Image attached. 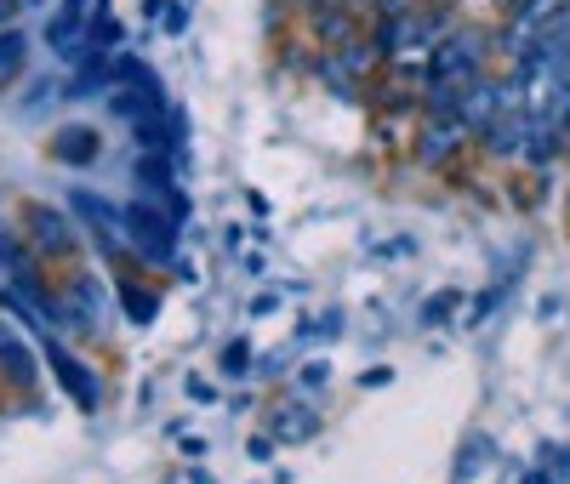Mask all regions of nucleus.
<instances>
[{"label":"nucleus","instance_id":"9","mask_svg":"<svg viewBox=\"0 0 570 484\" xmlns=\"http://www.w3.org/2000/svg\"><path fill=\"white\" fill-rule=\"evenodd\" d=\"M456 23H462V18H456V0H416V12H411V40H405V46H411L416 58H428ZM411 52H405V58H411Z\"/></svg>","mask_w":570,"mask_h":484},{"label":"nucleus","instance_id":"21","mask_svg":"<svg viewBox=\"0 0 570 484\" xmlns=\"http://www.w3.org/2000/svg\"><path fill=\"white\" fill-rule=\"evenodd\" d=\"M188 394H195L200 405H212V399H217V394H212V382H200V376H188Z\"/></svg>","mask_w":570,"mask_h":484},{"label":"nucleus","instance_id":"13","mask_svg":"<svg viewBox=\"0 0 570 484\" xmlns=\"http://www.w3.org/2000/svg\"><path fill=\"white\" fill-rule=\"evenodd\" d=\"M274 439H285V445H297V439H308V433L320 427V416L314 411H303V405H285V411H274Z\"/></svg>","mask_w":570,"mask_h":484},{"label":"nucleus","instance_id":"14","mask_svg":"<svg viewBox=\"0 0 570 484\" xmlns=\"http://www.w3.org/2000/svg\"><path fill=\"white\" fill-rule=\"evenodd\" d=\"M120 308H126L131 325H149L155 308H160V297H155V290H142L137 279H120Z\"/></svg>","mask_w":570,"mask_h":484},{"label":"nucleus","instance_id":"22","mask_svg":"<svg viewBox=\"0 0 570 484\" xmlns=\"http://www.w3.org/2000/svg\"><path fill=\"white\" fill-rule=\"evenodd\" d=\"M389 376H394V371H365V376H360V387H389Z\"/></svg>","mask_w":570,"mask_h":484},{"label":"nucleus","instance_id":"8","mask_svg":"<svg viewBox=\"0 0 570 484\" xmlns=\"http://www.w3.org/2000/svg\"><path fill=\"white\" fill-rule=\"evenodd\" d=\"M0 382L18 387V394H35V382H40V359H35V343L0 319Z\"/></svg>","mask_w":570,"mask_h":484},{"label":"nucleus","instance_id":"6","mask_svg":"<svg viewBox=\"0 0 570 484\" xmlns=\"http://www.w3.org/2000/svg\"><path fill=\"white\" fill-rule=\"evenodd\" d=\"M63 314H69V330H80V336H104L109 330V303H104V285H98V274H91V268L69 274Z\"/></svg>","mask_w":570,"mask_h":484},{"label":"nucleus","instance_id":"12","mask_svg":"<svg viewBox=\"0 0 570 484\" xmlns=\"http://www.w3.org/2000/svg\"><path fill=\"white\" fill-rule=\"evenodd\" d=\"M29 46H35V40H29L18 23H12V29H0V91H7V86L29 69Z\"/></svg>","mask_w":570,"mask_h":484},{"label":"nucleus","instance_id":"5","mask_svg":"<svg viewBox=\"0 0 570 484\" xmlns=\"http://www.w3.org/2000/svg\"><path fill=\"white\" fill-rule=\"evenodd\" d=\"M23 223H29V246L40 251V263H75L80 257V228L58 211V206H29L23 211Z\"/></svg>","mask_w":570,"mask_h":484},{"label":"nucleus","instance_id":"3","mask_svg":"<svg viewBox=\"0 0 570 484\" xmlns=\"http://www.w3.org/2000/svg\"><path fill=\"white\" fill-rule=\"evenodd\" d=\"M126 239H131V251L142 263H171V251H177V217L149 206V200H131L126 206Z\"/></svg>","mask_w":570,"mask_h":484},{"label":"nucleus","instance_id":"10","mask_svg":"<svg viewBox=\"0 0 570 484\" xmlns=\"http://www.w3.org/2000/svg\"><path fill=\"white\" fill-rule=\"evenodd\" d=\"M462 142H468V126H462V120H422V131H416V160L440 171L445 160L462 155Z\"/></svg>","mask_w":570,"mask_h":484},{"label":"nucleus","instance_id":"2","mask_svg":"<svg viewBox=\"0 0 570 484\" xmlns=\"http://www.w3.org/2000/svg\"><path fill=\"white\" fill-rule=\"evenodd\" d=\"M109 7L104 0H58L52 12H46V23H40V40L52 46V58L58 63H69L75 69V58H80V40H86V29L98 23Z\"/></svg>","mask_w":570,"mask_h":484},{"label":"nucleus","instance_id":"20","mask_svg":"<svg viewBox=\"0 0 570 484\" xmlns=\"http://www.w3.org/2000/svg\"><path fill=\"white\" fill-rule=\"evenodd\" d=\"M188 29V7H166V34H183Z\"/></svg>","mask_w":570,"mask_h":484},{"label":"nucleus","instance_id":"11","mask_svg":"<svg viewBox=\"0 0 570 484\" xmlns=\"http://www.w3.org/2000/svg\"><path fill=\"white\" fill-rule=\"evenodd\" d=\"M46 149H52L58 166H91V160L104 155V137L91 131V126H63L52 142H46Z\"/></svg>","mask_w":570,"mask_h":484},{"label":"nucleus","instance_id":"4","mask_svg":"<svg viewBox=\"0 0 570 484\" xmlns=\"http://www.w3.org/2000/svg\"><path fill=\"white\" fill-rule=\"evenodd\" d=\"M40 354H46L52 376L69 387V399H75L80 411H98V405H104V382H98V371H91L75 348H63V330H46V336H40Z\"/></svg>","mask_w":570,"mask_h":484},{"label":"nucleus","instance_id":"24","mask_svg":"<svg viewBox=\"0 0 570 484\" xmlns=\"http://www.w3.org/2000/svg\"><path fill=\"white\" fill-rule=\"evenodd\" d=\"M348 7H360V12H371V7H376V0H348Z\"/></svg>","mask_w":570,"mask_h":484},{"label":"nucleus","instance_id":"18","mask_svg":"<svg viewBox=\"0 0 570 484\" xmlns=\"http://www.w3.org/2000/svg\"><path fill=\"white\" fill-rule=\"evenodd\" d=\"M325 376H331L325 359H308V365H303V387H325Z\"/></svg>","mask_w":570,"mask_h":484},{"label":"nucleus","instance_id":"15","mask_svg":"<svg viewBox=\"0 0 570 484\" xmlns=\"http://www.w3.org/2000/svg\"><path fill=\"white\" fill-rule=\"evenodd\" d=\"M451 314H462V290H434V297L422 303L416 325H428V330H434V325H445Z\"/></svg>","mask_w":570,"mask_h":484},{"label":"nucleus","instance_id":"23","mask_svg":"<svg viewBox=\"0 0 570 484\" xmlns=\"http://www.w3.org/2000/svg\"><path fill=\"white\" fill-rule=\"evenodd\" d=\"M23 7H35V12H46V7H58V0H23Z\"/></svg>","mask_w":570,"mask_h":484},{"label":"nucleus","instance_id":"17","mask_svg":"<svg viewBox=\"0 0 570 484\" xmlns=\"http://www.w3.org/2000/svg\"><path fill=\"white\" fill-rule=\"evenodd\" d=\"M217 371H223V376H246V371H252V343H240V336H234V343H223Z\"/></svg>","mask_w":570,"mask_h":484},{"label":"nucleus","instance_id":"1","mask_svg":"<svg viewBox=\"0 0 570 484\" xmlns=\"http://www.w3.org/2000/svg\"><path fill=\"white\" fill-rule=\"evenodd\" d=\"M491 34L485 29H473V23H456L434 52H428V86H456V91H468L473 80H485V69H491Z\"/></svg>","mask_w":570,"mask_h":484},{"label":"nucleus","instance_id":"16","mask_svg":"<svg viewBox=\"0 0 570 484\" xmlns=\"http://www.w3.org/2000/svg\"><path fill=\"white\" fill-rule=\"evenodd\" d=\"M485 462H491V439H485V433H473V439L462 445V456H456V478H473Z\"/></svg>","mask_w":570,"mask_h":484},{"label":"nucleus","instance_id":"7","mask_svg":"<svg viewBox=\"0 0 570 484\" xmlns=\"http://www.w3.org/2000/svg\"><path fill=\"white\" fill-rule=\"evenodd\" d=\"M303 23H308L314 52H343L348 40L365 34V12L348 7V0H337V7H325V12H314V18H303Z\"/></svg>","mask_w":570,"mask_h":484},{"label":"nucleus","instance_id":"19","mask_svg":"<svg viewBox=\"0 0 570 484\" xmlns=\"http://www.w3.org/2000/svg\"><path fill=\"white\" fill-rule=\"evenodd\" d=\"M274 445H279L274 433H257V439H252V462H268V456H274Z\"/></svg>","mask_w":570,"mask_h":484}]
</instances>
